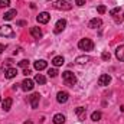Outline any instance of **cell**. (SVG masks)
I'll use <instances>...</instances> for the list:
<instances>
[{
  "instance_id": "obj_4",
  "label": "cell",
  "mask_w": 124,
  "mask_h": 124,
  "mask_svg": "<svg viewBox=\"0 0 124 124\" xmlns=\"http://www.w3.org/2000/svg\"><path fill=\"white\" fill-rule=\"evenodd\" d=\"M54 7L56 10H71L72 9V4H69L66 0H58L54 3Z\"/></svg>"
},
{
  "instance_id": "obj_29",
  "label": "cell",
  "mask_w": 124,
  "mask_h": 124,
  "mask_svg": "<svg viewBox=\"0 0 124 124\" xmlns=\"http://www.w3.org/2000/svg\"><path fill=\"white\" fill-rule=\"evenodd\" d=\"M118 12H120V7H116V9H113V10L110 12V15H111V16H114V15H117Z\"/></svg>"
},
{
  "instance_id": "obj_10",
  "label": "cell",
  "mask_w": 124,
  "mask_h": 124,
  "mask_svg": "<svg viewBox=\"0 0 124 124\" xmlns=\"http://www.w3.org/2000/svg\"><path fill=\"white\" fill-rule=\"evenodd\" d=\"M4 75H6V78L12 79V78H15L17 75V69L16 68H6L4 69Z\"/></svg>"
},
{
  "instance_id": "obj_12",
  "label": "cell",
  "mask_w": 124,
  "mask_h": 124,
  "mask_svg": "<svg viewBox=\"0 0 124 124\" xmlns=\"http://www.w3.org/2000/svg\"><path fill=\"white\" fill-rule=\"evenodd\" d=\"M65 26H66V20L65 19H59L58 22H56V26H55V32L56 33H59L65 29Z\"/></svg>"
},
{
  "instance_id": "obj_2",
  "label": "cell",
  "mask_w": 124,
  "mask_h": 124,
  "mask_svg": "<svg viewBox=\"0 0 124 124\" xmlns=\"http://www.w3.org/2000/svg\"><path fill=\"white\" fill-rule=\"evenodd\" d=\"M78 48H79L81 51H93L94 43H93L91 39L85 38V39H81V40L78 42Z\"/></svg>"
},
{
  "instance_id": "obj_7",
  "label": "cell",
  "mask_w": 124,
  "mask_h": 124,
  "mask_svg": "<svg viewBox=\"0 0 124 124\" xmlns=\"http://www.w3.org/2000/svg\"><path fill=\"white\" fill-rule=\"evenodd\" d=\"M20 85H22V90H23V91H32V90H33V87H35V85H33V81L29 79V78L23 79V82H22Z\"/></svg>"
},
{
  "instance_id": "obj_19",
  "label": "cell",
  "mask_w": 124,
  "mask_h": 124,
  "mask_svg": "<svg viewBox=\"0 0 124 124\" xmlns=\"http://www.w3.org/2000/svg\"><path fill=\"white\" fill-rule=\"evenodd\" d=\"M35 82L39 84V85H43V84L46 82V78H45L42 74H36V77H35Z\"/></svg>"
},
{
  "instance_id": "obj_33",
  "label": "cell",
  "mask_w": 124,
  "mask_h": 124,
  "mask_svg": "<svg viewBox=\"0 0 124 124\" xmlns=\"http://www.w3.org/2000/svg\"><path fill=\"white\" fill-rule=\"evenodd\" d=\"M23 124H33V123H32V121H25Z\"/></svg>"
},
{
  "instance_id": "obj_15",
  "label": "cell",
  "mask_w": 124,
  "mask_h": 124,
  "mask_svg": "<svg viewBox=\"0 0 124 124\" xmlns=\"http://www.w3.org/2000/svg\"><path fill=\"white\" fill-rule=\"evenodd\" d=\"M16 15H17V12H16V9H12V10H9V12H6L3 17H4V20H12V19H13V17H15Z\"/></svg>"
},
{
  "instance_id": "obj_26",
  "label": "cell",
  "mask_w": 124,
  "mask_h": 124,
  "mask_svg": "<svg viewBox=\"0 0 124 124\" xmlns=\"http://www.w3.org/2000/svg\"><path fill=\"white\" fill-rule=\"evenodd\" d=\"M101 58H102L104 61H108V59L111 58V55H110V52H107V51H104V52L101 54Z\"/></svg>"
},
{
  "instance_id": "obj_5",
  "label": "cell",
  "mask_w": 124,
  "mask_h": 124,
  "mask_svg": "<svg viewBox=\"0 0 124 124\" xmlns=\"http://www.w3.org/2000/svg\"><path fill=\"white\" fill-rule=\"evenodd\" d=\"M36 20H38L39 23H42V25H45V23H48V22L51 20V15H49L48 12H42V13H39V15H38V17H36Z\"/></svg>"
},
{
  "instance_id": "obj_18",
  "label": "cell",
  "mask_w": 124,
  "mask_h": 124,
  "mask_svg": "<svg viewBox=\"0 0 124 124\" xmlns=\"http://www.w3.org/2000/svg\"><path fill=\"white\" fill-rule=\"evenodd\" d=\"M12 102H13V101H12V98H6V100L3 101V104H1L3 110H4V111H9V110L12 108Z\"/></svg>"
},
{
  "instance_id": "obj_17",
  "label": "cell",
  "mask_w": 124,
  "mask_h": 124,
  "mask_svg": "<svg viewBox=\"0 0 124 124\" xmlns=\"http://www.w3.org/2000/svg\"><path fill=\"white\" fill-rule=\"evenodd\" d=\"M65 123V116L63 114H55L54 116V124H63Z\"/></svg>"
},
{
  "instance_id": "obj_21",
  "label": "cell",
  "mask_w": 124,
  "mask_h": 124,
  "mask_svg": "<svg viewBox=\"0 0 124 124\" xmlns=\"http://www.w3.org/2000/svg\"><path fill=\"white\" fill-rule=\"evenodd\" d=\"M63 62H65L63 56H55V58L52 59V63H54L55 66H61V65H63Z\"/></svg>"
},
{
  "instance_id": "obj_9",
  "label": "cell",
  "mask_w": 124,
  "mask_h": 124,
  "mask_svg": "<svg viewBox=\"0 0 124 124\" xmlns=\"http://www.w3.org/2000/svg\"><path fill=\"white\" fill-rule=\"evenodd\" d=\"M68 97H69V94L66 93V91H59V93L56 94V101L63 104V102L68 101Z\"/></svg>"
},
{
  "instance_id": "obj_20",
  "label": "cell",
  "mask_w": 124,
  "mask_h": 124,
  "mask_svg": "<svg viewBox=\"0 0 124 124\" xmlns=\"http://www.w3.org/2000/svg\"><path fill=\"white\" fill-rule=\"evenodd\" d=\"M75 113H77V116H78V118H79V120H84V118H85V108L78 107V108L75 110Z\"/></svg>"
},
{
  "instance_id": "obj_14",
  "label": "cell",
  "mask_w": 124,
  "mask_h": 124,
  "mask_svg": "<svg viewBox=\"0 0 124 124\" xmlns=\"http://www.w3.org/2000/svg\"><path fill=\"white\" fill-rule=\"evenodd\" d=\"M48 66V62L43 61V59H39V61L35 62V69H38V71H42V69H45Z\"/></svg>"
},
{
  "instance_id": "obj_30",
  "label": "cell",
  "mask_w": 124,
  "mask_h": 124,
  "mask_svg": "<svg viewBox=\"0 0 124 124\" xmlns=\"http://www.w3.org/2000/svg\"><path fill=\"white\" fill-rule=\"evenodd\" d=\"M75 3H77L78 6H84V4H85V0H75Z\"/></svg>"
},
{
  "instance_id": "obj_8",
  "label": "cell",
  "mask_w": 124,
  "mask_h": 124,
  "mask_svg": "<svg viewBox=\"0 0 124 124\" xmlns=\"http://www.w3.org/2000/svg\"><path fill=\"white\" fill-rule=\"evenodd\" d=\"M39 100H40V95H39L38 93L32 94L31 97H29V101H31L32 108H38V105H39Z\"/></svg>"
},
{
  "instance_id": "obj_6",
  "label": "cell",
  "mask_w": 124,
  "mask_h": 124,
  "mask_svg": "<svg viewBox=\"0 0 124 124\" xmlns=\"http://www.w3.org/2000/svg\"><path fill=\"white\" fill-rule=\"evenodd\" d=\"M110 82H111V77H110L108 74H102V75H100V78H98V85L105 87V85H108Z\"/></svg>"
},
{
  "instance_id": "obj_22",
  "label": "cell",
  "mask_w": 124,
  "mask_h": 124,
  "mask_svg": "<svg viewBox=\"0 0 124 124\" xmlns=\"http://www.w3.org/2000/svg\"><path fill=\"white\" fill-rule=\"evenodd\" d=\"M88 61H90V56H78V58L75 59V62H77L78 65H85Z\"/></svg>"
},
{
  "instance_id": "obj_32",
  "label": "cell",
  "mask_w": 124,
  "mask_h": 124,
  "mask_svg": "<svg viewBox=\"0 0 124 124\" xmlns=\"http://www.w3.org/2000/svg\"><path fill=\"white\" fill-rule=\"evenodd\" d=\"M3 51H4V45H1V43H0V54H1Z\"/></svg>"
},
{
  "instance_id": "obj_3",
  "label": "cell",
  "mask_w": 124,
  "mask_h": 124,
  "mask_svg": "<svg viewBox=\"0 0 124 124\" xmlns=\"http://www.w3.org/2000/svg\"><path fill=\"white\" fill-rule=\"evenodd\" d=\"M0 36H4V38H13L15 36V31L12 26L9 25H3L0 26Z\"/></svg>"
},
{
  "instance_id": "obj_34",
  "label": "cell",
  "mask_w": 124,
  "mask_h": 124,
  "mask_svg": "<svg viewBox=\"0 0 124 124\" xmlns=\"http://www.w3.org/2000/svg\"><path fill=\"white\" fill-rule=\"evenodd\" d=\"M0 101H1V98H0Z\"/></svg>"
},
{
  "instance_id": "obj_13",
  "label": "cell",
  "mask_w": 124,
  "mask_h": 124,
  "mask_svg": "<svg viewBox=\"0 0 124 124\" xmlns=\"http://www.w3.org/2000/svg\"><path fill=\"white\" fill-rule=\"evenodd\" d=\"M116 56H117L118 61L124 62V45H120V46L117 48V51H116Z\"/></svg>"
},
{
  "instance_id": "obj_23",
  "label": "cell",
  "mask_w": 124,
  "mask_h": 124,
  "mask_svg": "<svg viewBox=\"0 0 124 124\" xmlns=\"http://www.w3.org/2000/svg\"><path fill=\"white\" fill-rule=\"evenodd\" d=\"M91 120H93V121L101 120V113H100V111H94L93 114H91Z\"/></svg>"
},
{
  "instance_id": "obj_28",
  "label": "cell",
  "mask_w": 124,
  "mask_h": 124,
  "mask_svg": "<svg viewBox=\"0 0 124 124\" xmlns=\"http://www.w3.org/2000/svg\"><path fill=\"white\" fill-rule=\"evenodd\" d=\"M97 10H98V13H100V15H102V13H105V10H107V9H105V6H102V4H101V6H98V7H97Z\"/></svg>"
},
{
  "instance_id": "obj_11",
  "label": "cell",
  "mask_w": 124,
  "mask_h": 124,
  "mask_svg": "<svg viewBox=\"0 0 124 124\" xmlns=\"http://www.w3.org/2000/svg\"><path fill=\"white\" fill-rule=\"evenodd\" d=\"M102 25V20L100 19V17H94L90 20V23H88V26L91 28V29H97V28H100Z\"/></svg>"
},
{
  "instance_id": "obj_16",
  "label": "cell",
  "mask_w": 124,
  "mask_h": 124,
  "mask_svg": "<svg viewBox=\"0 0 124 124\" xmlns=\"http://www.w3.org/2000/svg\"><path fill=\"white\" fill-rule=\"evenodd\" d=\"M31 35L35 39H40L42 38V31L39 28H31Z\"/></svg>"
},
{
  "instance_id": "obj_31",
  "label": "cell",
  "mask_w": 124,
  "mask_h": 124,
  "mask_svg": "<svg viewBox=\"0 0 124 124\" xmlns=\"http://www.w3.org/2000/svg\"><path fill=\"white\" fill-rule=\"evenodd\" d=\"M23 74H25V75H26V77H28V75H29V74H32V72H31V69H25V71H23Z\"/></svg>"
},
{
  "instance_id": "obj_35",
  "label": "cell",
  "mask_w": 124,
  "mask_h": 124,
  "mask_svg": "<svg viewBox=\"0 0 124 124\" xmlns=\"http://www.w3.org/2000/svg\"><path fill=\"white\" fill-rule=\"evenodd\" d=\"M123 19H124V16H123Z\"/></svg>"
},
{
  "instance_id": "obj_1",
  "label": "cell",
  "mask_w": 124,
  "mask_h": 124,
  "mask_svg": "<svg viewBox=\"0 0 124 124\" xmlns=\"http://www.w3.org/2000/svg\"><path fill=\"white\" fill-rule=\"evenodd\" d=\"M62 79H63V82H65L68 87H74V85L77 84V77H75L71 71L62 72Z\"/></svg>"
},
{
  "instance_id": "obj_24",
  "label": "cell",
  "mask_w": 124,
  "mask_h": 124,
  "mask_svg": "<svg viewBox=\"0 0 124 124\" xmlns=\"http://www.w3.org/2000/svg\"><path fill=\"white\" fill-rule=\"evenodd\" d=\"M9 6H10V0H0V9L9 7Z\"/></svg>"
},
{
  "instance_id": "obj_27",
  "label": "cell",
  "mask_w": 124,
  "mask_h": 124,
  "mask_svg": "<svg viewBox=\"0 0 124 124\" xmlns=\"http://www.w3.org/2000/svg\"><path fill=\"white\" fill-rule=\"evenodd\" d=\"M19 66H22V68H26V66H29V61L28 59H23V61L19 62Z\"/></svg>"
},
{
  "instance_id": "obj_25",
  "label": "cell",
  "mask_w": 124,
  "mask_h": 124,
  "mask_svg": "<svg viewBox=\"0 0 124 124\" xmlns=\"http://www.w3.org/2000/svg\"><path fill=\"white\" fill-rule=\"evenodd\" d=\"M48 75H49L51 78H55V77L58 75V71H56L55 68H52V69H49V71H48Z\"/></svg>"
}]
</instances>
